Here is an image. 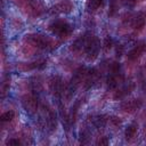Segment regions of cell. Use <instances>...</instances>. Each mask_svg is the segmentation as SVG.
I'll return each mask as SVG.
<instances>
[{
  "label": "cell",
  "instance_id": "obj_1",
  "mask_svg": "<svg viewBox=\"0 0 146 146\" xmlns=\"http://www.w3.org/2000/svg\"><path fill=\"white\" fill-rule=\"evenodd\" d=\"M100 42L95 34L86 33L76 39L70 47V50L79 56H83L87 60L94 62L99 54Z\"/></svg>",
  "mask_w": 146,
  "mask_h": 146
},
{
  "label": "cell",
  "instance_id": "obj_2",
  "mask_svg": "<svg viewBox=\"0 0 146 146\" xmlns=\"http://www.w3.org/2000/svg\"><path fill=\"white\" fill-rule=\"evenodd\" d=\"M24 40L32 47L36 48V49H41V50H51L54 48L57 47V42L55 40H52L49 36H46L43 34H39V33H31V34H26Z\"/></svg>",
  "mask_w": 146,
  "mask_h": 146
},
{
  "label": "cell",
  "instance_id": "obj_3",
  "mask_svg": "<svg viewBox=\"0 0 146 146\" xmlns=\"http://www.w3.org/2000/svg\"><path fill=\"white\" fill-rule=\"evenodd\" d=\"M123 80H124V75L122 73L120 63H112V65L108 70L107 79H106L107 89H110V90L116 89L123 82Z\"/></svg>",
  "mask_w": 146,
  "mask_h": 146
},
{
  "label": "cell",
  "instance_id": "obj_4",
  "mask_svg": "<svg viewBox=\"0 0 146 146\" xmlns=\"http://www.w3.org/2000/svg\"><path fill=\"white\" fill-rule=\"evenodd\" d=\"M48 29L52 34L57 35L60 39L68 38L73 32L72 25L65 19H55V21H52L48 25Z\"/></svg>",
  "mask_w": 146,
  "mask_h": 146
},
{
  "label": "cell",
  "instance_id": "obj_5",
  "mask_svg": "<svg viewBox=\"0 0 146 146\" xmlns=\"http://www.w3.org/2000/svg\"><path fill=\"white\" fill-rule=\"evenodd\" d=\"M40 122L42 123V125L46 129H48L50 131L56 129V115H55V112L47 104H42L40 106Z\"/></svg>",
  "mask_w": 146,
  "mask_h": 146
},
{
  "label": "cell",
  "instance_id": "obj_6",
  "mask_svg": "<svg viewBox=\"0 0 146 146\" xmlns=\"http://www.w3.org/2000/svg\"><path fill=\"white\" fill-rule=\"evenodd\" d=\"M48 86H49L50 92H51L55 97H62L63 94H64L66 83L64 82V80H63L59 75H52V76L49 79Z\"/></svg>",
  "mask_w": 146,
  "mask_h": 146
},
{
  "label": "cell",
  "instance_id": "obj_7",
  "mask_svg": "<svg viewBox=\"0 0 146 146\" xmlns=\"http://www.w3.org/2000/svg\"><path fill=\"white\" fill-rule=\"evenodd\" d=\"M22 105L26 112H29L30 114H34L39 108V102H38V97L35 95V92L23 96L22 97Z\"/></svg>",
  "mask_w": 146,
  "mask_h": 146
},
{
  "label": "cell",
  "instance_id": "obj_8",
  "mask_svg": "<svg viewBox=\"0 0 146 146\" xmlns=\"http://www.w3.org/2000/svg\"><path fill=\"white\" fill-rule=\"evenodd\" d=\"M72 10H73V3L68 0H63L54 5L49 9V13L51 15H62V14H68Z\"/></svg>",
  "mask_w": 146,
  "mask_h": 146
},
{
  "label": "cell",
  "instance_id": "obj_9",
  "mask_svg": "<svg viewBox=\"0 0 146 146\" xmlns=\"http://www.w3.org/2000/svg\"><path fill=\"white\" fill-rule=\"evenodd\" d=\"M143 105V100L140 98H130V99H125L120 104V108L123 112L127 113H133L136 111H138Z\"/></svg>",
  "mask_w": 146,
  "mask_h": 146
},
{
  "label": "cell",
  "instance_id": "obj_10",
  "mask_svg": "<svg viewBox=\"0 0 146 146\" xmlns=\"http://www.w3.org/2000/svg\"><path fill=\"white\" fill-rule=\"evenodd\" d=\"M146 51V41L141 40V41H138L128 52L127 55V58L128 60H137L138 58H140L143 56V54Z\"/></svg>",
  "mask_w": 146,
  "mask_h": 146
},
{
  "label": "cell",
  "instance_id": "obj_11",
  "mask_svg": "<svg viewBox=\"0 0 146 146\" xmlns=\"http://www.w3.org/2000/svg\"><path fill=\"white\" fill-rule=\"evenodd\" d=\"M133 89H135V82L128 81V82H125L121 88H119V89L115 91V94H114L113 97H114V99H121V98L128 96Z\"/></svg>",
  "mask_w": 146,
  "mask_h": 146
},
{
  "label": "cell",
  "instance_id": "obj_12",
  "mask_svg": "<svg viewBox=\"0 0 146 146\" xmlns=\"http://www.w3.org/2000/svg\"><path fill=\"white\" fill-rule=\"evenodd\" d=\"M131 27L135 30H141L145 25V16L143 13H138L131 18Z\"/></svg>",
  "mask_w": 146,
  "mask_h": 146
},
{
  "label": "cell",
  "instance_id": "obj_13",
  "mask_svg": "<svg viewBox=\"0 0 146 146\" xmlns=\"http://www.w3.org/2000/svg\"><path fill=\"white\" fill-rule=\"evenodd\" d=\"M137 132H138V124H136V123L129 124L125 128V130H124V138H125V140H128V141L132 140L136 137Z\"/></svg>",
  "mask_w": 146,
  "mask_h": 146
},
{
  "label": "cell",
  "instance_id": "obj_14",
  "mask_svg": "<svg viewBox=\"0 0 146 146\" xmlns=\"http://www.w3.org/2000/svg\"><path fill=\"white\" fill-rule=\"evenodd\" d=\"M24 67H22L23 71H27V70H33V68H43L46 65H47V60L46 59H38L35 62H32V63H27V64H23Z\"/></svg>",
  "mask_w": 146,
  "mask_h": 146
},
{
  "label": "cell",
  "instance_id": "obj_15",
  "mask_svg": "<svg viewBox=\"0 0 146 146\" xmlns=\"http://www.w3.org/2000/svg\"><path fill=\"white\" fill-rule=\"evenodd\" d=\"M102 3H103V0H88L87 5H86L87 11H89V13L96 11L102 6Z\"/></svg>",
  "mask_w": 146,
  "mask_h": 146
},
{
  "label": "cell",
  "instance_id": "obj_16",
  "mask_svg": "<svg viewBox=\"0 0 146 146\" xmlns=\"http://www.w3.org/2000/svg\"><path fill=\"white\" fill-rule=\"evenodd\" d=\"M107 116L106 115H97V116H95L94 119H92V123L97 127V128H104L105 127V124H106V122H107V119H106Z\"/></svg>",
  "mask_w": 146,
  "mask_h": 146
},
{
  "label": "cell",
  "instance_id": "obj_17",
  "mask_svg": "<svg viewBox=\"0 0 146 146\" xmlns=\"http://www.w3.org/2000/svg\"><path fill=\"white\" fill-rule=\"evenodd\" d=\"M14 117H15V112L10 110V111H7V112L2 113L1 116H0V120L2 122H10Z\"/></svg>",
  "mask_w": 146,
  "mask_h": 146
},
{
  "label": "cell",
  "instance_id": "obj_18",
  "mask_svg": "<svg viewBox=\"0 0 146 146\" xmlns=\"http://www.w3.org/2000/svg\"><path fill=\"white\" fill-rule=\"evenodd\" d=\"M112 46H113V40H112V38L110 36V35H106L105 38H104V40H103V49H104V51H110V49L112 48Z\"/></svg>",
  "mask_w": 146,
  "mask_h": 146
},
{
  "label": "cell",
  "instance_id": "obj_19",
  "mask_svg": "<svg viewBox=\"0 0 146 146\" xmlns=\"http://www.w3.org/2000/svg\"><path fill=\"white\" fill-rule=\"evenodd\" d=\"M88 137H89V131L87 129L81 130V132H80V141L83 143V144L87 143L88 141Z\"/></svg>",
  "mask_w": 146,
  "mask_h": 146
},
{
  "label": "cell",
  "instance_id": "obj_20",
  "mask_svg": "<svg viewBox=\"0 0 146 146\" xmlns=\"http://www.w3.org/2000/svg\"><path fill=\"white\" fill-rule=\"evenodd\" d=\"M108 119H110V122H111V123H112L114 127H119V125L121 124V122H122L120 117H117V116H114V115L110 116Z\"/></svg>",
  "mask_w": 146,
  "mask_h": 146
},
{
  "label": "cell",
  "instance_id": "obj_21",
  "mask_svg": "<svg viewBox=\"0 0 146 146\" xmlns=\"http://www.w3.org/2000/svg\"><path fill=\"white\" fill-rule=\"evenodd\" d=\"M97 145H100V146H106V145H108V138H107L106 136L100 137V138L98 139V141H97Z\"/></svg>",
  "mask_w": 146,
  "mask_h": 146
},
{
  "label": "cell",
  "instance_id": "obj_22",
  "mask_svg": "<svg viewBox=\"0 0 146 146\" xmlns=\"http://www.w3.org/2000/svg\"><path fill=\"white\" fill-rule=\"evenodd\" d=\"M21 144H22L21 140H19V139H15V138H11V139L7 140V143H6V145H8V146H13V145L18 146V145H21Z\"/></svg>",
  "mask_w": 146,
  "mask_h": 146
},
{
  "label": "cell",
  "instance_id": "obj_23",
  "mask_svg": "<svg viewBox=\"0 0 146 146\" xmlns=\"http://www.w3.org/2000/svg\"><path fill=\"white\" fill-rule=\"evenodd\" d=\"M9 84H10V82H9L8 80L3 81V84H2V96H5V92L8 90V88H9Z\"/></svg>",
  "mask_w": 146,
  "mask_h": 146
},
{
  "label": "cell",
  "instance_id": "obj_24",
  "mask_svg": "<svg viewBox=\"0 0 146 146\" xmlns=\"http://www.w3.org/2000/svg\"><path fill=\"white\" fill-rule=\"evenodd\" d=\"M137 2H138V0H124V5L128 7H133Z\"/></svg>",
  "mask_w": 146,
  "mask_h": 146
},
{
  "label": "cell",
  "instance_id": "obj_25",
  "mask_svg": "<svg viewBox=\"0 0 146 146\" xmlns=\"http://www.w3.org/2000/svg\"><path fill=\"white\" fill-rule=\"evenodd\" d=\"M122 51H123V47L120 44L116 47V57H120L122 55Z\"/></svg>",
  "mask_w": 146,
  "mask_h": 146
},
{
  "label": "cell",
  "instance_id": "obj_26",
  "mask_svg": "<svg viewBox=\"0 0 146 146\" xmlns=\"http://www.w3.org/2000/svg\"><path fill=\"white\" fill-rule=\"evenodd\" d=\"M145 70H146V62H145Z\"/></svg>",
  "mask_w": 146,
  "mask_h": 146
},
{
  "label": "cell",
  "instance_id": "obj_27",
  "mask_svg": "<svg viewBox=\"0 0 146 146\" xmlns=\"http://www.w3.org/2000/svg\"><path fill=\"white\" fill-rule=\"evenodd\" d=\"M145 88H146V82H145Z\"/></svg>",
  "mask_w": 146,
  "mask_h": 146
}]
</instances>
